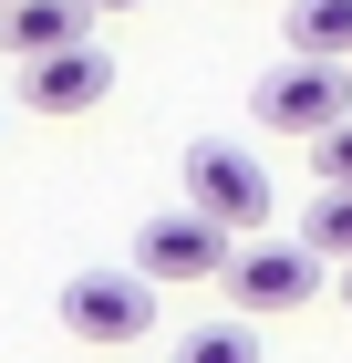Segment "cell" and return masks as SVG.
Returning <instances> with one entry per match:
<instances>
[{"label":"cell","instance_id":"cell-6","mask_svg":"<svg viewBox=\"0 0 352 363\" xmlns=\"http://www.w3.org/2000/svg\"><path fill=\"white\" fill-rule=\"evenodd\" d=\"M114 94V62L93 52V42H73V52H52V62H21V104L31 114H93Z\"/></svg>","mask_w":352,"mask_h":363},{"label":"cell","instance_id":"cell-11","mask_svg":"<svg viewBox=\"0 0 352 363\" xmlns=\"http://www.w3.org/2000/svg\"><path fill=\"white\" fill-rule=\"evenodd\" d=\"M311 187H352V125L311 145Z\"/></svg>","mask_w":352,"mask_h":363},{"label":"cell","instance_id":"cell-10","mask_svg":"<svg viewBox=\"0 0 352 363\" xmlns=\"http://www.w3.org/2000/svg\"><path fill=\"white\" fill-rule=\"evenodd\" d=\"M166 363H259V333L249 322H197V333H176Z\"/></svg>","mask_w":352,"mask_h":363},{"label":"cell","instance_id":"cell-5","mask_svg":"<svg viewBox=\"0 0 352 363\" xmlns=\"http://www.w3.org/2000/svg\"><path fill=\"white\" fill-rule=\"evenodd\" d=\"M228 259H239V239L217 218H197V208H156V218L135 228V270L156 280H228Z\"/></svg>","mask_w":352,"mask_h":363},{"label":"cell","instance_id":"cell-3","mask_svg":"<svg viewBox=\"0 0 352 363\" xmlns=\"http://www.w3.org/2000/svg\"><path fill=\"white\" fill-rule=\"evenodd\" d=\"M62 333L73 342H145L156 333V280L145 270H125V259H104V270H73L62 280Z\"/></svg>","mask_w":352,"mask_h":363},{"label":"cell","instance_id":"cell-13","mask_svg":"<svg viewBox=\"0 0 352 363\" xmlns=\"http://www.w3.org/2000/svg\"><path fill=\"white\" fill-rule=\"evenodd\" d=\"M342 301H352V270H342Z\"/></svg>","mask_w":352,"mask_h":363},{"label":"cell","instance_id":"cell-12","mask_svg":"<svg viewBox=\"0 0 352 363\" xmlns=\"http://www.w3.org/2000/svg\"><path fill=\"white\" fill-rule=\"evenodd\" d=\"M83 11H93V21H104V11H135V0H83Z\"/></svg>","mask_w":352,"mask_h":363},{"label":"cell","instance_id":"cell-14","mask_svg":"<svg viewBox=\"0 0 352 363\" xmlns=\"http://www.w3.org/2000/svg\"><path fill=\"white\" fill-rule=\"evenodd\" d=\"M0 11H11V0H0Z\"/></svg>","mask_w":352,"mask_h":363},{"label":"cell","instance_id":"cell-4","mask_svg":"<svg viewBox=\"0 0 352 363\" xmlns=\"http://www.w3.org/2000/svg\"><path fill=\"white\" fill-rule=\"evenodd\" d=\"M322 280H331V259L311 250V239H239V259H228V301H239V322H259V311H300Z\"/></svg>","mask_w":352,"mask_h":363},{"label":"cell","instance_id":"cell-9","mask_svg":"<svg viewBox=\"0 0 352 363\" xmlns=\"http://www.w3.org/2000/svg\"><path fill=\"white\" fill-rule=\"evenodd\" d=\"M300 239L322 259H342L352 270V187H311V208H300Z\"/></svg>","mask_w":352,"mask_h":363},{"label":"cell","instance_id":"cell-1","mask_svg":"<svg viewBox=\"0 0 352 363\" xmlns=\"http://www.w3.org/2000/svg\"><path fill=\"white\" fill-rule=\"evenodd\" d=\"M249 125L259 135H300V145H322V135H342L352 125V73L342 62H270L259 84H249Z\"/></svg>","mask_w":352,"mask_h":363},{"label":"cell","instance_id":"cell-2","mask_svg":"<svg viewBox=\"0 0 352 363\" xmlns=\"http://www.w3.org/2000/svg\"><path fill=\"white\" fill-rule=\"evenodd\" d=\"M176 177H187V208H197V218H217L228 239H259V228H270V208H280L270 167H259L249 145H208V135H197Z\"/></svg>","mask_w":352,"mask_h":363},{"label":"cell","instance_id":"cell-8","mask_svg":"<svg viewBox=\"0 0 352 363\" xmlns=\"http://www.w3.org/2000/svg\"><path fill=\"white\" fill-rule=\"evenodd\" d=\"M290 52L300 62H352V0H300L290 11Z\"/></svg>","mask_w":352,"mask_h":363},{"label":"cell","instance_id":"cell-7","mask_svg":"<svg viewBox=\"0 0 352 363\" xmlns=\"http://www.w3.org/2000/svg\"><path fill=\"white\" fill-rule=\"evenodd\" d=\"M73 42H93V11H83V0H11V11H0V52L11 62H52V52H73Z\"/></svg>","mask_w":352,"mask_h":363}]
</instances>
